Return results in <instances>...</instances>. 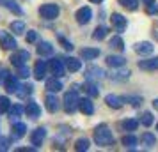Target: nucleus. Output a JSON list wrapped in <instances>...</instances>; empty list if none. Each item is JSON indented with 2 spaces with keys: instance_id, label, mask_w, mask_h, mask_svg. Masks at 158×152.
<instances>
[{
  "instance_id": "1",
  "label": "nucleus",
  "mask_w": 158,
  "mask_h": 152,
  "mask_svg": "<svg viewBox=\"0 0 158 152\" xmlns=\"http://www.w3.org/2000/svg\"><path fill=\"white\" fill-rule=\"evenodd\" d=\"M94 142L96 145H100V147H112L115 143V138L112 134V131L108 127L107 124H100V126H96L94 127Z\"/></svg>"
},
{
  "instance_id": "2",
  "label": "nucleus",
  "mask_w": 158,
  "mask_h": 152,
  "mask_svg": "<svg viewBox=\"0 0 158 152\" xmlns=\"http://www.w3.org/2000/svg\"><path fill=\"white\" fill-rule=\"evenodd\" d=\"M64 110L68 113H75L77 110H78V103H80V97H78V90L77 88H73L69 90L68 94L64 95Z\"/></svg>"
},
{
  "instance_id": "3",
  "label": "nucleus",
  "mask_w": 158,
  "mask_h": 152,
  "mask_svg": "<svg viewBox=\"0 0 158 152\" xmlns=\"http://www.w3.org/2000/svg\"><path fill=\"white\" fill-rule=\"evenodd\" d=\"M60 13V9H59L57 4H44L39 7V14L43 16L44 20H55Z\"/></svg>"
},
{
  "instance_id": "4",
  "label": "nucleus",
  "mask_w": 158,
  "mask_h": 152,
  "mask_svg": "<svg viewBox=\"0 0 158 152\" xmlns=\"http://www.w3.org/2000/svg\"><path fill=\"white\" fill-rule=\"evenodd\" d=\"M29 58H30L29 51L27 50H20V51H16V53H13L9 60H11V64L15 65V67H22V65H27Z\"/></svg>"
},
{
  "instance_id": "5",
  "label": "nucleus",
  "mask_w": 158,
  "mask_h": 152,
  "mask_svg": "<svg viewBox=\"0 0 158 152\" xmlns=\"http://www.w3.org/2000/svg\"><path fill=\"white\" fill-rule=\"evenodd\" d=\"M0 46L4 48V50H15L16 46V39L9 32H6V30H0Z\"/></svg>"
},
{
  "instance_id": "6",
  "label": "nucleus",
  "mask_w": 158,
  "mask_h": 152,
  "mask_svg": "<svg viewBox=\"0 0 158 152\" xmlns=\"http://www.w3.org/2000/svg\"><path fill=\"white\" fill-rule=\"evenodd\" d=\"M110 23H112V27L115 29V32H124L126 30V18L123 14H119V13H112Z\"/></svg>"
},
{
  "instance_id": "7",
  "label": "nucleus",
  "mask_w": 158,
  "mask_h": 152,
  "mask_svg": "<svg viewBox=\"0 0 158 152\" xmlns=\"http://www.w3.org/2000/svg\"><path fill=\"white\" fill-rule=\"evenodd\" d=\"M75 18H77L78 25H87V23L91 21V18H93V11H91V7H80L77 11Z\"/></svg>"
},
{
  "instance_id": "8",
  "label": "nucleus",
  "mask_w": 158,
  "mask_h": 152,
  "mask_svg": "<svg viewBox=\"0 0 158 152\" xmlns=\"http://www.w3.org/2000/svg\"><path fill=\"white\" fill-rule=\"evenodd\" d=\"M0 7L15 13L16 16H23V9L20 7V4H18L16 0H0Z\"/></svg>"
},
{
  "instance_id": "9",
  "label": "nucleus",
  "mask_w": 158,
  "mask_h": 152,
  "mask_svg": "<svg viewBox=\"0 0 158 152\" xmlns=\"http://www.w3.org/2000/svg\"><path fill=\"white\" fill-rule=\"evenodd\" d=\"M44 138H46V129L44 127H37V129H34L30 133V143L34 147H39L44 142Z\"/></svg>"
},
{
  "instance_id": "10",
  "label": "nucleus",
  "mask_w": 158,
  "mask_h": 152,
  "mask_svg": "<svg viewBox=\"0 0 158 152\" xmlns=\"http://www.w3.org/2000/svg\"><path fill=\"white\" fill-rule=\"evenodd\" d=\"M139 67H140L142 71H156L158 69V57H151V58L139 60Z\"/></svg>"
},
{
  "instance_id": "11",
  "label": "nucleus",
  "mask_w": 158,
  "mask_h": 152,
  "mask_svg": "<svg viewBox=\"0 0 158 152\" xmlns=\"http://www.w3.org/2000/svg\"><path fill=\"white\" fill-rule=\"evenodd\" d=\"M48 67L50 65L46 64L44 60H37L36 65H34V76H36V80H43L44 76H46V71H48Z\"/></svg>"
},
{
  "instance_id": "12",
  "label": "nucleus",
  "mask_w": 158,
  "mask_h": 152,
  "mask_svg": "<svg viewBox=\"0 0 158 152\" xmlns=\"http://www.w3.org/2000/svg\"><path fill=\"white\" fill-rule=\"evenodd\" d=\"M4 87H6V92H7V94H18V90H20V87H22V85H20L18 78L11 74V76L7 78V81H6V85H4Z\"/></svg>"
},
{
  "instance_id": "13",
  "label": "nucleus",
  "mask_w": 158,
  "mask_h": 152,
  "mask_svg": "<svg viewBox=\"0 0 158 152\" xmlns=\"http://www.w3.org/2000/svg\"><path fill=\"white\" fill-rule=\"evenodd\" d=\"M48 65H50V71L53 72L57 78L64 76V65H66V64H62V60H59V58H52Z\"/></svg>"
},
{
  "instance_id": "14",
  "label": "nucleus",
  "mask_w": 158,
  "mask_h": 152,
  "mask_svg": "<svg viewBox=\"0 0 158 152\" xmlns=\"http://www.w3.org/2000/svg\"><path fill=\"white\" fill-rule=\"evenodd\" d=\"M25 113H27V117H30V119H37V117L41 115V108H39V104H37L36 101H29L27 106H25Z\"/></svg>"
},
{
  "instance_id": "15",
  "label": "nucleus",
  "mask_w": 158,
  "mask_h": 152,
  "mask_svg": "<svg viewBox=\"0 0 158 152\" xmlns=\"http://www.w3.org/2000/svg\"><path fill=\"white\" fill-rule=\"evenodd\" d=\"M84 88H85V92L91 95V97H98V95H100V85H98L96 80H87Z\"/></svg>"
},
{
  "instance_id": "16",
  "label": "nucleus",
  "mask_w": 158,
  "mask_h": 152,
  "mask_svg": "<svg viewBox=\"0 0 158 152\" xmlns=\"http://www.w3.org/2000/svg\"><path fill=\"white\" fill-rule=\"evenodd\" d=\"M105 103H107V106H110V108L119 110V108L123 106V103H124V99H123V97H119V95L108 94V95H105Z\"/></svg>"
},
{
  "instance_id": "17",
  "label": "nucleus",
  "mask_w": 158,
  "mask_h": 152,
  "mask_svg": "<svg viewBox=\"0 0 158 152\" xmlns=\"http://www.w3.org/2000/svg\"><path fill=\"white\" fill-rule=\"evenodd\" d=\"M135 51L139 55H149L155 51V46L149 43V41H142V43H137L135 44Z\"/></svg>"
},
{
  "instance_id": "18",
  "label": "nucleus",
  "mask_w": 158,
  "mask_h": 152,
  "mask_svg": "<svg viewBox=\"0 0 158 152\" xmlns=\"http://www.w3.org/2000/svg\"><path fill=\"white\" fill-rule=\"evenodd\" d=\"M78 110L82 111V113H85V115H93V113H94V104H93V101H91V99H87V97L80 99Z\"/></svg>"
},
{
  "instance_id": "19",
  "label": "nucleus",
  "mask_w": 158,
  "mask_h": 152,
  "mask_svg": "<svg viewBox=\"0 0 158 152\" xmlns=\"http://www.w3.org/2000/svg\"><path fill=\"white\" fill-rule=\"evenodd\" d=\"M25 133H27V126H25L23 122H15V124H13L11 138H15V140H18V138L25 136Z\"/></svg>"
},
{
  "instance_id": "20",
  "label": "nucleus",
  "mask_w": 158,
  "mask_h": 152,
  "mask_svg": "<svg viewBox=\"0 0 158 152\" xmlns=\"http://www.w3.org/2000/svg\"><path fill=\"white\" fill-rule=\"evenodd\" d=\"M64 64H66V69H68L69 72H77V71L82 69V62H80L78 58H75V57H68Z\"/></svg>"
},
{
  "instance_id": "21",
  "label": "nucleus",
  "mask_w": 158,
  "mask_h": 152,
  "mask_svg": "<svg viewBox=\"0 0 158 152\" xmlns=\"http://www.w3.org/2000/svg\"><path fill=\"white\" fill-rule=\"evenodd\" d=\"M44 104H46V110H48L50 113H55V111L59 110V99H57L53 94H48V95H46Z\"/></svg>"
},
{
  "instance_id": "22",
  "label": "nucleus",
  "mask_w": 158,
  "mask_h": 152,
  "mask_svg": "<svg viewBox=\"0 0 158 152\" xmlns=\"http://www.w3.org/2000/svg\"><path fill=\"white\" fill-rule=\"evenodd\" d=\"M22 113H25V108L22 104H15L13 108H9V117H11V124L18 122V119L22 117Z\"/></svg>"
},
{
  "instance_id": "23",
  "label": "nucleus",
  "mask_w": 158,
  "mask_h": 152,
  "mask_svg": "<svg viewBox=\"0 0 158 152\" xmlns=\"http://www.w3.org/2000/svg\"><path fill=\"white\" fill-rule=\"evenodd\" d=\"M107 64L110 65V67H123V65L126 64V58L121 57V55H108Z\"/></svg>"
},
{
  "instance_id": "24",
  "label": "nucleus",
  "mask_w": 158,
  "mask_h": 152,
  "mask_svg": "<svg viewBox=\"0 0 158 152\" xmlns=\"http://www.w3.org/2000/svg\"><path fill=\"white\" fill-rule=\"evenodd\" d=\"M46 90L48 92H60L62 90V83H60V80L57 76H53V78H50L46 81Z\"/></svg>"
},
{
  "instance_id": "25",
  "label": "nucleus",
  "mask_w": 158,
  "mask_h": 152,
  "mask_svg": "<svg viewBox=\"0 0 158 152\" xmlns=\"http://www.w3.org/2000/svg\"><path fill=\"white\" fill-rule=\"evenodd\" d=\"M37 53L41 57H48V55L53 53V46L50 43H46V41H41V43L37 44Z\"/></svg>"
},
{
  "instance_id": "26",
  "label": "nucleus",
  "mask_w": 158,
  "mask_h": 152,
  "mask_svg": "<svg viewBox=\"0 0 158 152\" xmlns=\"http://www.w3.org/2000/svg\"><path fill=\"white\" fill-rule=\"evenodd\" d=\"M140 142H142V145H146L148 149H153L155 145H156V138H155V134L153 133H142V136H140Z\"/></svg>"
},
{
  "instance_id": "27",
  "label": "nucleus",
  "mask_w": 158,
  "mask_h": 152,
  "mask_svg": "<svg viewBox=\"0 0 158 152\" xmlns=\"http://www.w3.org/2000/svg\"><path fill=\"white\" fill-rule=\"evenodd\" d=\"M100 55V50L98 48H84L82 50V58L84 60H93Z\"/></svg>"
},
{
  "instance_id": "28",
  "label": "nucleus",
  "mask_w": 158,
  "mask_h": 152,
  "mask_svg": "<svg viewBox=\"0 0 158 152\" xmlns=\"http://www.w3.org/2000/svg\"><path fill=\"white\" fill-rule=\"evenodd\" d=\"M103 76H105V72H103V69H100V67H91V69L87 71V80L98 81V78H103Z\"/></svg>"
},
{
  "instance_id": "29",
  "label": "nucleus",
  "mask_w": 158,
  "mask_h": 152,
  "mask_svg": "<svg viewBox=\"0 0 158 152\" xmlns=\"http://www.w3.org/2000/svg\"><path fill=\"white\" fill-rule=\"evenodd\" d=\"M107 34H108V29L107 27H96V30L93 32V39H96V41H101V39H105L107 37Z\"/></svg>"
},
{
  "instance_id": "30",
  "label": "nucleus",
  "mask_w": 158,
  "mask_h": 152,
  "mask_svg": "<svg viewBox=\"0 0 158 152\" xmlns=\"http://www.w3.org/2000/svg\"><path fill=\"white\" fill-rule=\"evenodd\" d=\"M89 140L87 138H78L77 142H75V150L77 152H82V150H89Z\"/></svg>"
},
{
  "instance_id": "31",
  "label": "nucleus",
  "mask_w": 158,
  "mask_h": 152,
  "mask_svg": "<svg viewBox=\"0 0 158 152\" xmlns=\"http://www.w3.org/2000/svg\"><path fill=\"white\" fill-rule=\"evenodd\" d=\"M11 30L15 32L16 36H22L23 32H25V23H23L22 20H16V21L11 23Z\"/></svg>"
},
{
  "instance_id": "32",
  "label": "nucleus",
  "mask_w": 158,
  "mask_h": 152,
  "mask_svg": "<svg viewBox=\"0 0 158 152\" xmlns=\"http://www.w3.org/2000/svg\"><path fill=\"white\" fill-rule=\"evenodd\" d=\"M121 126L124 131H135L139 127V120H135V119H126V120H123Z\"/></svg>"
},
{
  "instance_id": "33",
  "label": "nucleus",
  "mask_w": 158,
  "mask_h": 152,
  "mask_svg": "<svg viewBox=\"0 0 158 152\" xmlns=\"http://www.w3.org/2000/svg\"><path fill=\"white\" fill-rule=\"evenodd\" d=\"M110 48H114V50L117 51H123L126 46H124V43H123V39L119 36H114L112 39H110Z\"/></svg>"
},
{
  "instance_id": "34",
  "label": "nucleus",
  "mask_w": 158,
  "mask_h": 152,
  "mask_svg": "<svg viewBox=\"0 0 158 152\" xmlns=\"http://www.w3.org/2000/svg\"><path fill=\"white\" fill-rule=\"evenodd\" d=\"M117 2L128 11H137L139 9V0H117Z\"/></svg>"
},
{
  "instance_id": "35",
  "label": "nucleus",
  "mask_w": 158,
  "mask_h": 152,
  "mask_svg": "<svg viewBox=\"0 0 158 152\" xmlns=\"http://www.w3.org/2000/svg\"><path fill=\"white\" fill-rule=\"evenodd\" d=\"M110 78H112L114 81H124V80H128L130 78V71L128 69H126V71L121 69V71H117L115 74H110Z\"/></svg>"
},
{
  "instance_id": "36",
  "label": "nucleus",
  "mask_w": 158,
  "mask_h": 152,
  "mask_svg": "<svg viewBox=\"0 0 158 152\" xmlns=\"http://www.w3.org/2000/svg\"><path fill=\"white\" fill-rule=\"evenodd\" d=\"M137 143H139V138L133 136V134H124V136H123V145H124V147H130V149H131V147H135Z\"/></svg>"
},
{
  "instance_id": "37",
  "label": "nucleus",
  "mask_w": 158,
  "mask_h": 152,
  "mask_svg": "<svg viewBox=\"0 0 158 152\" xmlns=\"http://www.w3.org/2000/svg\"><path fill=\"white\" fill-rule=\"evenodd\" d=\"M123 99H124V103H130L131 106H140L142 104V97H139V95H126Z\"/></svg>"
},
{
  "instance_id": "38",
  "label": "nucleus",
  "mask_w": 158,
  "mask_h": 152,
  "mask_svg": "<svg viewBox=\"0 0 158 152\" xmlns=\"http://www.w3.org/2000/svg\"><path fill=\"white\" fill-rule=\"evenodd\" d=\"M153 113L151 111H144L142 113V117H140V122H142V126H146V127H149L151 124H153Z\"/></svg>"
},
{
  "instance_id": "39",
  "label": "nucleus",
  "mask_w": 158,
  "mask_h": 152,
  "mask_svg": "<svg viewBox=\"0 0 158 152\" xmlns=\"http://www.w3.org/2000/svg\"><path fill=\"white\" fill-rule=\"evenodd\" d=\"M9 108H11V101H9L6 95H0V113L9 111Z\"/></svg>"
},
{
  "instance_id": "40",
  "label": "nucleus",
  "mask_w": 158,
  "mask_h": 152,
  "mask_svg": "<svg viewBox=\"0 0 158 152\" xmlns=\"http://www.w3.org/2000/svg\"><path fill=\"white\" fill-rule=\"evenodd\" d=\"M32 85H23V87H20V90H18V95L20 97H27V95L32 94Z\"/></svg>"
},
{
  "instance_id": "41",
  "label": "nucleus",
  "mask_w": 158,
  "mask_h": 152,
  "mask_svg": "<svg viewBox=\"0 0 158 152\" xmlns=\"http://www.w3.org/2000/svg\"><path fill=\"white\" fill-rule=\"evenodd\" d=\"M146 11H148V14H156L158 13V6L155 0H151V2H148L146 4Z\"/></svg>"
},
{
  "instance_id": "42",
  "label": "nucleus",
  "mask_w": 158,
  "mask_h": 152,
  "mask_svg": "<svg viewBox=\"0 0 158 152\" xmlns=\"http://www.w3.org/2000/svg\"><path fill=\"white\" fill-rule=\"evenodd\" d=\"M18 76L20 78H29L30 76V71L27 65H22V67H18Z\"/></svg>"
},
{
  "instance_id": "43",
  "label": "nucleus",
  "mask_w": 158,
  "mask_h": 152,
  "mask_svg": "<svg viewBox=\"0 0 158 152\" xmlns=\"http://www.w3.org/2000/svg\"><path fill=\"white\" fill-rule=\"evenodd\" d=\"M9 76H11V72L7 69H0V85H6V81H7Z\"/></svg>"
},
{
  "instance_id": "44",
  "label": "nucleus",
  "mask_w": 158,
  "mask_h": 152,
  "mask_svg": "<svg viewBox=\"0 0 158 152\" xmlns=\"http://www.w3.org/2000/svg\"><path fill=\"white\" fill-rule=\"evenodd\" d=\"M37 41V32L36 30H29L27 32V43H36Z\"/></svg>"
},
{
  "instance_id": "45",
  "label": "nucleus",
  "mask_w": 158,
  "mask_h": 152,
  "mask_svg": "<svg viewBox=\"0 0 158 152\" xmlns=\"http://www.w3.org/2000/svg\"><path fill=\"white\" fill-rule=\"evenodd\" d=\"M9 149V140L7 138H0V150L4 152V150H7Z\"/></svg>"
},
{
  "instance_id": "46",
  "label": "nucleus",
  "mask_w": 158,
  "mask_h": 152,
  "mask_svg": "<svg viewBox=\"0 0 158 152\" xmlns=\"http://www.w3.org/2000/svg\"><path fill=\"white\" fill-rule=\"evenodd\" d=\"M60 43H62V46H64L66 50H69V51L73 50V44H71V43H68V41H66L64 37H60Z\"/></svg>"
},
{
  "instance_id": "47",
  "label": "nucleus",
  "mask_w": 158,
  "mask_h": 152,
  "mask_svg": "<svg viewBox=\"0 0 158 152\" xmlns=\"http://www.w3.org/2000/svg\"><path fill=\"white\" fill-rule=\"evenodd\" d=\"M37 147H20V149H16L18 152H30V150H36Z\"/></svg>"
},
{
  "instance_id": "48",
  "label": "nucleus",
  "mask_w": 158,
  "mask_h": 152,
  "mask_svg": "<svg viewBox=\"0 0 158 152\" xmlns=\"http://www.w3.org/2000/svg\"><path fill=\"white\" fill-rule=\"evenodd\" d=\"M153 108L158 110V99H153Z\"/></svg>"
},
{
  "instance_id": "49",
  "label": "nucleus",
  "mask_w": 158,
  "mask_h": 152,
  "mask_svg": "<svg viewBox=\"0 0 158 152\" xmlns=\"http://www.w3.org/2000/svg\"><path fill=\"white\" fill-rule=\"evenodd\" d=\"M89 2H93V4H101L103 0H89Z\"/></svg>"
},
{
  "instance_id": "50",
  "label": "nucleus",
  "mask_w": 158,
  "mask_h": 152,
  "mask_svg": "<svg viewBox=\"0 0 158 152\" xmlns=\"http://www.w3.org/2000/svg\"><path fill=\"white\" fill-rule=\"evenodd\" d=\"M156 131H158V124H156Z\"/></svg>"
}]
</instances>
